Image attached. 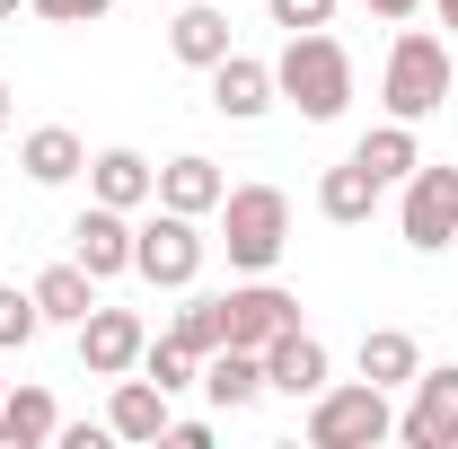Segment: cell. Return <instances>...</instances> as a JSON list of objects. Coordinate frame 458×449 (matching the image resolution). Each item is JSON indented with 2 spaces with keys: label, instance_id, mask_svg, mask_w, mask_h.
I'll return each mask as SVG.
<instances>
[{
  "label": "cell",
  "instance_id": "cell-33",
  "mask_svg": "<svg viewBox=\"0 0 458 449\" xmlns=\"http://www.w3.org/2000/svg\"><path fill=\"white\" fill-rule=\"evenodd\" d=\"M150 9H176V0H150Z\"/></svg>",
  "mask_w": 458,
  "mask_h": 449
},
{
  "label": "cell",
  "instance_id": "cell-5",
  "mask_svg": "<svg viewBox=\"0 0 458 449\" xmlns=\"http://www.w3.org/2000/svg\"><path fill=\"white\" fill-rule=\"evenodd\" d=\"M397 432V405L388 388H370V379H352V388H327L309 396V449H379Z\"/></svg>",
  "mask_w": 458,
  "mask_h": 449
},
{
  "label": "cell",
  "instance_id": "cell-30",
  "mask_svg": "<svg viewBox=\"0 0 458 449\" xmlns=\"http://www.w3.org/2000/svg\"><path fill=\"white\" fill-rule=\"evenodd\" d=\"M432 9H441V36H458V0H432Z\"/></svg>",
  "mask_w": 458,
  "mask_h": 449
},
{
  "label": "cell",
  "instance_id": "cell-25",
  "mask_svg": "<svg viewBox=\"0 0 458 449\" xmlns=\"http://www.w3.org/2000/svg\"><path fill=\"white\" fill-rule=\"evenodd\" d=\"M168 335L185 343V352H221V343H229V309H221V300H203V291H194V300H185V309L168 318Z\"/></svg>",
  "mask_w": 458,
  "mask_h": 449
},
{
  "label": "cell",
  "instance_id": "cell-13",
  "mask_svg": "<svg viewBox=\"0 0 458 449\" xmlns=\"http://www.w3.org/2000/svg\"><path fill=\"white\" fill-rule=\"evenodd\" d=\"M150 194H159V168H150L141 150H123V141H114V150H89V203H114V212H141Z\"/></svg>",
  "mask_w": 458,
  "mask_h": 449
},
{
  "label": "cell",
  "instance_id": "cell-23",
  "mask_svg": "<svg viewBox=\"0 0 458 449\" xmlns=\"http://www.w3.org/2000/svg\"><path fill=\"white\" fill-rule=\"evenodd\" d=\"M414 370H423V352H414L405 326H370L361 335V379L370 388H414Z\"/></svg>",
  "mask_w": 458,
  "mask_h": 449
},
{
  "label": "cell",
  "instance_id": "cell-3",
  "mask_svg": "<svg viewBox=\"0 0 458 449\" xmlns=\"http://www.w3.org/2000/svg\"><path fill=\"white\" fill-rule=\"evenodd\" d=\"M221 247L238 274H274L291 247V194L283 185H229L221 194Z\"/></svg>",
  "mask_w": 458,
  "mask_h": 449
},
{
  "label": "cell",
  "instance_id": "cell-24",
  "mask_svg": "<svg viewBox=\"0 0 458 449\" xmlns=\"http://www.w3.org/2000/svg\"><path fill=\"white\" fill-rule=\"evenodd\" d=\"M141 379H159L168 396H185V388H203V352H185L176 335H150V352H141Z\"/></svg>",
  "mask_w": 458,
  "mask_h": 449
},
{
  "label": "cell",
  "instance_id": "cell-8",
  "mask_svg": "<svg viewBox=\"0 0 458 449\" xmlns=\"http://www.w3.org/2000/svg\"><path fill=\"white\" fill-rule=\"evenodd\" d=\"M221 309H229V343H247V352H265L274 335L300 326V300H291L283 282H265V274H247L238 291H221Z\"/></svg>",
  "mask_w": 458,
  "mask_h": 449
},
{
  "label": "cell",
  "instance_id": "cell-12",
  "mask_svg": "<svg viewBox=\"0 0 458 449\" xmlns=\"http://www.w3.org/2000/svg\"><path fill=\"white\" fill-rule=\"evenodd\" d=\"M106 432L114 441H168L176 432V414H168V388L159 379H114V396H106Z\"/></svg>",
  "mask_w": 458,
  "mask_h": 449
},
{
  "label": "cell",
  "instance_id": "cell-7",
  "mask_svg": "<svg viewBox=\"0 0 458 449\" xmlns=\"http://www.w3.org/2000/svg\"><path fill=\"white\" fill-rule=\"evenodd\" d=\"M405 449H458V361L450 370H414V396L397 414Z\"/></svg>",
  "mask_w": 458,
  "mask_h": 449
},
{
  "label": "cell",
  "instance_id": "cell-11",
  "mask_svg": "<svg viewBox=\"0 0 458 449\" xmlns=\"http://www.w3.org/2000/svg\"><path fill=\"white\" fill-rule=\"evenodd\" d=\"M71 256H80L98 282L132 274V212H114V203H89V212L71 221Z\"/></svg>",
  "mask_w": 458,
  "mask_h": 449
},
{
  "label": "cell",
  "instance_id": "cell-20",
  "mask_svg": "<svg viewBox=\"0 0 458 449\" xmlns=\"http://www.w3.org/2000/svg\"><path fill=\"white\" fill-rule=\"evenodd\" d=\"M379 194H388V185L361 168V159H344V168H327V176H318V212H327L335 229H361L370 212H379Z\"/></svg>",
  "mask_w": 458,
  "mask_h": 449
},
{
  "label": "cell",
  "instance_id": "cell-22",
  "mask_svg": "<svg viewBox=\"0 0 458 449\" xmlns=\"http://www.w3.org/2000/svg\"><path fill=\"white\" fill-rule=\"evenodd\" d=\"M352 159L379 176V185H405V176L423 168V141H414V123H397V114H388L379 132H361V141H352Z\"/></svg>",
  "mask_w": 458,
  "mask_h": 449
},
{
  "label": "cell",
  "instance_id": "cell-16",
  "mask_svg": "<svg viewBox=\"0 0 458 449\" xmlns=\"http://www.w3.org/2000/svg\"><path fill=\"white\" fill-rule=\"evenodd\" d=\"M18 168H27V185H71V176H89V141L71 123H36L18 141Z\"/></svg>",
  "mask_w": 458,
  "mask_h": 449
},
{
  "label": "cell",
  "instance_id": "cell-17",
  "mask_svg": "<svg viewBox=\"0 0 458 449\" xmlns=\"http://www.w3.org/2000/svg\"><path fill=\"white\" fill-rule=\"evenodd\" d=\"M221 194H229V176L203 159V150H185V159H168L159 168V194L150 203H168V212H194V221H212L221 212Z\"/></svg>",
  "mask_w": 458,
  "mask_h": 449
},
{
  "label": "cell",
  "instance_id": "cell-6",
  "mask_svg": "<svg viewBox=\"0 0 458 449\" xmlns=\"http://www.w3.org/2000/svg\"><path fill=\"white\" fill-rule=\"evenodd\" d=\"M397 229L414 256H441V247H458V168H423L397 185Z\"/></svg>",
  "mask_w": 458,
  "mask_h": 449
},
{
  "label": "cell",
  "instance_id": "cell-34",
  "mask_svg": "<svg viewBox=\"0 0 458 449\" xmlns=\"http://www.w3.org/2000/svg\"><path fill=\"white\" fill-rule=\"evenodd\" d=\"M0 396H9V379H0Z\"/></svg>",
  "mask_w": 458,
  "mask_h": 449
},
{
  "label": "cell",
  "instance_id": "cell-19",
  "mask_svg": "<svg viewBox=\"0 0 458 449\" xmlns=\"http://www.w3.org/2000/svg\"><path fill=\"white\" fill-rule=\"evenodd\" d=\"M36 291V309H45V326H80L89 309H98V274L80 265V256H62V265H45V274L27 282Z\"/></svg>",
  "mask_w": 458,
  "mask_h": 449
},
{
  "label": "cell",
  "instance_id": "cell-14",
  "mask_svg": "<svg viewBox=\"0 0 458 449\" xmlns=\"http://www.w3.org/2000/svg\"><path fill=\"white\" fill-rule=\"evenodd\" d=\"M265 106H274V62H256V54H221L212 62V114L256 123Z\"/></svg>",
  "mask_w": 458,
  "mask_h": 449
},
{
  "label": "cell",
  "instance_id": "cell-29",
  "mask_svg": "<svg viewBox=\"0 0 458 449\" xmlns=\"http://www.w3.org/2000/svg\"><path fill=\"white\" fill-rule=\"evenodd\" d=\"M370 9H379V18H414L423 0H370Z\"/></svg>",
  "mask_w": 458,
  "mask_h": 449
},
{
  "label": "cell",
  "instance_id": "cell-9",
  "mask_svg": "<svg viewBox=\"0 0 458 449\" xmlns=\"http://www.w3.org/2000/svg\"><path fill=\"white\" fill-rule=\"evenodd\" d=\"M141 352H150V326H141L132 309H89V318H80V370H89V379L141 370Z\"/></svg>",
  "mask_w": 458,
  "mask_h": 449
},
{
  "label": "cell",
  "instance_id": "cell-27",
  "mask_svg": "<svg viewBox=\"0 0 458 449\" xmlns=\"http://www.w3.org/2000/svg\"><path fill=\"white\" fill-rule=\"evenodd\" d=\"M27 9H36V18H54V27H98L114 0H27Z\"/></svg>",
  "mask_w": 458,
  "mask_h": 449
},
{
  "label": "cell",
  "instance_id": "cell-15",
  "mask_svg": "<svg viewBox=\"0 0 458 449\" xmlns=\"http://www.w3.org/2000/svg\"><path fill=\"white\" fill-rule=\"evenodd\" d=\"M168 54L185 62V71H212L221 54H238V45H229V9H212V0H176V18H168Z\"/></svg>",
  "mask_w": 458,
  "mask_h": 449
},
{
  "label": "cell",
  "instance_id": "cell-32",
  "mask_svg": "<svg viewBox=\"0 0 458 449\" xmlns=\"http://www.w3.org/2000/svg\"><path fill=\"white\" fill-rule=\"evenodd\" d=\"M0 132H9V89H0Z\"/></svg>",
  "mask_w": 458,
  "mask_h": 449
},
{
  "label": "cell",
  "instance_id": "cell-10",
  "mask_svg": "<svg viewBox=\"0 0 458 449\" xmlns=\"http://www.w3.org/2000/svg\"><path fill=\"white\" fill-rule=\"evenodd\" d=\"M327 379H335V361H327V343L309 335V326H291V335L265 343V396H300L309 405Z\"/></svg>",
  "mask_w": 458,
  "mask_h": 449
},
{
  "label": "cell",
  "instance_id": "cell-4",
  "mask_svg": "<svg viewBox=\"0 0 458 449\" xmlns=\"http://www.w3.org/2000/svg\"><path fill=\"white\" fill-rule=\"evenodd\" d=\"M203 256H212V238H203V221L194 212H150V221L132 229V274L150 282V291H194L203 282Z\"/></svg>",
  "mask_w": 458,
  "mask_h": 449
},
{
  "label": "cell",
  "instance_id": "cell-28",
  "mask_svg": "<svg viewBox=\"0 0 458 449\" xmlns=\"http://www.w3.org/2000/svg\"><path fill=\"white\" fill-rule=\"evenodd\" d=\"M265 9H274V27H291V36H300V27H327V18H335V0H265Z\"/></svg>",
  "mask_w": 458,
  "mask_h": 449
},
{
  "label": "cell",
  "instance_id": "cell-18",
  "mask_svg": "<svg viewBox=\"0 0 458 449\" xmlns=\"http://www.w3.org/2000/svg\"><path fill=\"white\" fill-rule=\"evenodd\" d=\"M203 396H212L221 414H247V405L265 396V352H247V343H221V352H203Z\"/></svg>",
  "mask_w": 458,
  "mask_h": 449
},
{
  "label": "cell",
  "instance_id": "cell-26",
  "mask_svg": "<svg viewBox=\"0 0 458 449\" xmlns=\"http://www.w3.org/2000/svg\"><path fill=\"white\" fill-rule=\"evenodd\" d=\"M45 326V309H36V291H18V282H0V352H27Z\"/></svg>",
  "mask_w": 458,
  "mask_h": 449
},
{
  "label": "cell",
  "instance_id": "cell-31",
  "mask_svg": "<svg viewBox=\"0 0 458 449\" xmlns=\"http://www.w3.org/2000/svg\"><path fill=\"white\" fill-rule=\"evenodd\" d=\"M18 9H27V0H0V18H18Z\"/></svg>",
  "mask_w": 458,
  "mask_h": 449
},
{
  "label": "cell",
  "instance_id": "cell-21",
  "mask_svg": "<svg viewBox=\"0 0 458 449\" xmlns=\"http://www.w3.org/2000/svg\"><path fill=\"white\" fill-rule=\"evenodd\" d=\"M62 432V414H54V396L36 388V379H27V388H18V379H9V396H0V449H45Z\"/></svg>",
  "mask_w": 458,
  "mask_h": 449
},
{
  "label": "cell",
  "instance_id": "cell-2",
  "mask_svg": "<svg viewBox=\"0 0 458 449\" xmlns=\"http://www.w3.org/2000/svg\"><path fill=\"white\" fill-rule=\"evenodd\" d=\"M458 89L450 71V36H432V27H405L397 45H388V80H379V97L397 123H423V114H441Z\"/></svg>",
  "mask_w": 458,
  "mask_h": 449
},
{
  "label": "cell",
  "instance_id": "cell-1",
  "mask_svg": "<svg viewBox=\"0 0 458 449\" xmlns=\"http://www.w3.org/2000/svg\"><path fill=\"white\" fill-rule=\"evenodd\" d=\"M274 97L300 106L309 123H335V114L352 106V54H344L327 27H300L283 45V62H274Z\"/></svg>",
  "mask_w": 458,
  "mask_h": 449
}]
</instances>
